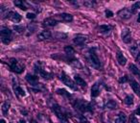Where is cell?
Returning a JSON list of instances; mask_svg holds the SVG:
<instances>
[{"label": "cell", "mask_w": 140, "mask_h": 123, "mask_svg": "<svg viewBox=\"0 0 140 123\" xmlns=\"http://www.w3.org/2000/svg\"><path fill=\"white\" fill-rule=\"evenodd\" d=\"M24 27L23 26H20V25H14L13 26V30H15L18 33H23L24 32Z\"/></svg>", "instance_id": "cell-31"}, {"label": "cell", "mask_w": 140, "mask_h": 123, "mask_svg": "<svg viewBox=\"0 0 140 123\" xmlns=\"http://www.w3.org/2000/svg\"><path fill=\"white\" fill-rule=\"evenodd\" d=\"M95 4V2L94 1H84L83 2V5L85 6V7H88V8H92L93 6Z\"/></svg>", "instance_id": "cell-32"}, {"label": "cell", "mask_w": 140, "mask_h": 123, "mask_svg": "<svg viewBox=\"0 0 140 123\" xmlns=\"http://www.w3.org/2000/svg\"><path fill=\"white\" fill-rule=\"evenodd\" d=\"M106 17L107 18H111V17H113V13L110 10H107L106 11Z\"/></svg>", "instance_id": "cell-38"}, {"label": "cell", "mask_w": 140, "mask_h": 123, "mask_svg": "<svg viewBox=\"0 0 140 123\" xmlns=\"http://www.w3.org/2000/svg\"><path fill=\"white\" fill-rule=\"evenodd\" d=\"M136 62L138 63V65H140V52H139V54L137 55V57H136Z\"/></svg>", "instance_id": "cell-40"}, {"label": "cell", "mask_w": 140, "mask_h": 123, "mask_svg": "<svg viewBox=\"0 0 140 123\" xmlns=\"http://www.w3.org/2000/svg\"><path fill=\"white\" fill-rule=\"evenodd\" d=\"M71 65L74 66H78V67H82V65L80 64V62L78 60H73V61L71 62Z\"/></svg>", "instance_id": "cell-35"}, {"label": "cell", "mask_w": 140, "mask_h": 123, "mask_svg": "<svg viewBox=\"0 0 140 123\" xmlns=\"http://www.w3.org/2000/svg\"><path fill=\"white\" fill-rule=\"evenodd\" d=\"M89 60L91 62L92 66H94V67H96V68H99L101 66V63H100V60H99V58L98 56L96 55V53L94 52V50H90L89 51Z\"/></svg>", "instance_id": "cell-6"}, {"label": "cell", "mask_w": 140, "mask_h": 123, "mask_svg": "<svg viewBox=\"0 0 140 123\" xmlns=\"http://www.w3.org/2000/svg\"><path fill=\"white\" fill-rule=\"evenodd\" d=\"M99 94H100V86L99 83H95L91 88V96L97 97Z\"/></svg>", "instance_id": "cell-15"}, {"label": "cell", "mask_w": 140, "mask_h": 123, "mask_svg": "<svg viewBox=\"0 0 140 123\" xmlns=\"http://www.w3.org/2000/svg\"><path fill=\"white\" fill-rule=\"evenodd\" d=\"M74 80H75V82L77 83V85H79V86L83 87V88H85V87H86V82H85L82 77H80L79 75H76L74 77Z\"/></svg>", "instance_id": "cell-19"}, {"label": "cell", "mask_w": 140, "mask_h": 123, "mask_svg": "<svg viewBox=\"0 0 140 123\" xmlns=\"http://www.w3.org/2000/svg\"><path fill=\"white\" fill-rule=\"evenodd\" d=\"M121 38L122 40L125 43H130L131 41V31L128 28H124L121 33Z\"/></svg>", "instance_id": "cell-7"}, {"label": "cell", "mask_w": 140, "mask_h": 123, "mask_svg": "<svg viewBox=\"0 0 140 123\" xmlns=\"http://www.w3.org/2000/svg\"><path fill=\"white\" fill-rule=\"evenodd\" d=\"M59 17L61 18V20L66 22H71L73 20V16L70 14V13H62L61 14H59Z\"/></svg>", "instance_id": "cell-18"}, {"label": "cell", "mask_w": 140, "mask_h": 123, "mask_svg": "<svg viewBox=\"0 0 140 123\" xmlns=\"http://www.w3.org/2000/svg\"><path fill=\"white\" fill-rule=\"evenodd\" d=\"M124 102H125L127 105H132V104H133V97L131 96V95H128V96H126Z\"/></svg>", "instance_id": "cell-29"}, {"label": "cell", "mask_w": 140, "mask_h": 123, "mask_svg": "<svg viewBox=\"0 0 140 123\" xmlns=\"http://www.w3.org/2000/svg\"><path fill=\"white\" fill-rule=\"evenodd\" d=\"M116 107H117V103L114 100H109L106 104V108L109 110H114V109H116Z\"/></svg>", "instance_id": "cell-21"}, {"label": "cell", "mask_w": 140, "mask_h": 123, "mask_svg": "<svg viewBox=\"0 0 140 123\" xmlns=\"http://www.w3.org/2000/svg\"><path fill=\"white\" fill-rule=\"evenodd\" d=\"M60 79H61V81L62 82V83L64 84L65 86H67V87H69L70 88H72V89H77V87L75 86V83L72 81V80L70 79L69 77L67 76V75L64 73V72H62L61 75V77H60Z\"/></svg>", "instance_id": "cell-5"}, {"label": "cell", "mask_w": 140, "mask_h": 123, "mask_svg": "<svg viewBox=\"0 0 140 123\" xmlns=\"http://www.w3.org/2000/svg\"><path fill=\"white\" fill-rule=\"evenodd\" d=\"M137 22L140 23V13H138V18H137Z\"/></svg>", "instance_id": "cell-42"}, {"label": "cell", "mask_w": 140, "mask_h": 123, "mask_svg": "<svg viewBox=\"0 0 140 123\" xmlns=\"http://www.w3.org/2000/svg\"><path fill=\"white\" fill-rule=\"evenodd\" d=\"M128 81H129V77H128L127 75H125L124 77H122L121 79L119 80L120 83H126V82H128Z\"/></svg>", "instance_id": "cell-36"}, {"label": "cell", "mask_w": 140, "mask_h": 123, "mask_svg": "<svg viewBox=\"0 0 140 123\" xmlns=\"http://www.w3.org/2000/svg\"><path fill=\"white\" fill-rule=\"evenodd\" d=\"M136 114H137V115H140V107H138V108H137V109H136Z\"/></svg>", "instance_id": "cell-41"}, {"label": "cell", "mask_w": 140, "mask_h": 123, "mask_svg": "<svg viewBox=\"0 0 140 123\" xmlns=\"http://www.w3.org/2000/svg\"><path fill=\"white\" fill-rule=\"evenodd\" d=\"M13 89H14V91L16 92L18 94L21 95V96H25V95H26V93H25V91H24V89H23L22 88H20L19 86H18L16 84H14V82H13Z\"/></svg>", "instance_id": "cell-20"}, {"label": "cell", "mask_w": 140, "mask_h": 123, "mask_svg": "<svg viewBox=\"0 0 140 123\" xmlns=\"http://www.w3.org/2000/svg\"><path fill=\"white\" fill-rule=\"evenodd\" d=\"M0 13H1V16H2V18H8V16H9L10 12L7 8L1 7V8H0Z\"/></svg>", "instance_id": "cell-25"}, {"label": "cell", "mask_w": 140, "mask_h": 123, "mask_svg": "<svg viewBox=\"0 0 140 123\" xmlns=\"http://www.w3.org/2000/svg\"><path fill=\"white\" fill-rule=\"evenodd\" d=\"M58 22H59V21H58L57 19H55V18H45V19L43 20V25H44V26L52 27V26H55V25H57Z\"/></svg>", "instance_id": "cell-14"}, {"label": "cell", "mask_w": 140, "mask_h": 123, "mask_svg": "<svg viewBox=\"0 0 140 123\" xmlns=\"http://www.w3.org/2000/svg\"><path fill=\"white\" fill-rule=\"evenodd\" d=\"M9 66L11 70L15 72V73H21L22 71L24 70V66H19L18 64V61L15 59H11L9 62Z\"/></svg>", "instance_id": "cell-4"}, {"label": "cell", "mask_w": 140, "mask_h": 123, "mask_svg": "<svg viewBox=\"0 0 140 123\" xmlns=\"http://www.w3.org/2000/svg\"><path fill=\"white\" fill-rule=\"evenodd\" d=\"M130 123H139L138 122V119L136 118L135 116H131V119H130Z\"/></svg>", "instance_id": "cell-39"}, {"label": "cell", "mask_w": 140, "mask_h": 123, "mask_svg": "<svg viewBox=\"0 0 140 123\" xmlns=\"http://www.w3.org/2000/svg\"><path fill=\"white\" fill-rule=\"evenodd\" d=\"M129 69H130V70H131L134 75L140 77V69H138V68L136 67V66H134L133 64H131V65L129 66Z\"/></svg>", "instance_id": "cell-22"}, {"label": "cell", "mask_w": 140, "mask_h": 123, "mask_svg": "<svg viewBox=\"0 0 140 123\" xmlns=\"http://www.w3.org/2000/svg\"><path fill=\"white\" fill-rule=\"evenodd\" d=\"M51 37H52V34H51V32L50 31H42L41 33H40L39 35H38V39L40 40H49V39H51Z\"/></svg>", "instance_id": "cell-12"}, {"label": "cell", "mask_w": 140, "mask_h": 123, "mask_svg": "<svg viewBox=\"0 0 140 123\" xmlns=\"http://www.w3.org/2000/svg\"><path fill=\"white\" fill-rule=\"evenodd\" d=\"M64 51L68 56H73L75 54V50L71 46H65L64 47Z\"/></svg>", "instance_id": "cell-27"}, {"label": "cell", "mask_w": 140, "mask_h": 123, "mask_svg": "<svg viewBox=\"0 0 140 123\" xmlns=\"http://www.w3.org/2000/svg\"><path fill=\"white\" fill-rule=\"evenodd\" d=\"M8 18L12 19L13 22L18 23V22H20L22 18H21V16H20L18 13H16V12H10L9 16H8Z\"/></svg>", "instance_id": "cell-11"}, {"label": "cell", "mask_w": 140, "mask_h": 123, "mask_svg": "<svg viewBox=\"0 0 140 123\" xmlns=\"http://www.w3.org/2000/svg\"><path fill=\"white\" fill-rule=\"evenodd\" d=\"M79 119L81 123H89V121L88 120V118L84 116V115H82V114H80L79 115Z\"/></svg>", "instance_id": "cell-34"}, {"label": "cell", "mask_w": 140, "mask_h": 123, "mask_svg": "<svg viewBox=\"0 0 140 123\" xmlns=\"http://www.w3.org/2000/svg\"><path fill=\"white\" fill-rule=\"evenodd\" d=\"M18 123H26V122H25V120L21 119V120H19V122H18Z\"/></svg>", "instance_id": "cell-43"}, {"label": "cell", "mask_w": 140, "mask_h": 123, "mask_svg": "<svg viewBox=\"0 0 140 123\" xmlns=\"http://www.w3.org/2000/svg\"><path fill=\"white\" fill-rule=\"evenodd\" d=\"M52 110L54 112V114L57 115V117L59 118V120L61 121V123H68V120L66 118V116L64 115V114L62 113L61 108L57 104H54L52 106Z\"/></svg>", "instance_id": "cell-3"}, {"label": "cell", "mask_w": 140, "mask_h": 123, "mask_svg": "<svg viewBox=\"0 0 140 123\" xmlns=\"http://www.w3.org/2000/svg\"><path fill=\"white\" fill-rule=\"evenodd\" d=\"M13 4H14V6L20 8L23 11H26L28 9V6H27V3L25 1H22V0H14L13 1Z\"/></svg>", "instance_id": "cell-16"}, {"label": "cell", "mask_w": 140, "mask_h": 123, "mask_svg": "<svg viewBox=\"0 0 140 123\" xmlns=\"http://www.w3.org/2000/svg\"><path fill=\"white\" fill-rule=\"evenodd\" d=\"M27 18H29V19H34L36 18V13H27Z\"/></svg>", "instance_id": "cell-37"}, {"label": "cell", "mask_w": 140, "mask_h": 123, "mask_svg": "<svg viewBox=\"0 0 140 123\" xmlns=\"http://www.w3.org/2000/svg\"><path fill=\"white\" fill-rule=\"evenodd\" d=\"M99 29H100L101 33H104V34H110V30H111L110 26H109V25H101L99 27Z\"/></svg>", "instance_id": "cell-24"}, {"label": "cell", "mask_w": 140, "mask_h": 123, "mask_svg": "<svg viewBox=\"0 0 140 123\" xmlns=\"http://www.w3.org/2000/svg\"><path fill=\"white\" fill-rule=\"evenodd\" d=\"M130 51H131V53L132 54V56H136V57H137V55L139 54V50H138V47H137L136 45L131 46V48H130Z\"/></svg>", "instance_id": "cell-28"}, {"label": "cell", "mask_w": 140, "mask_h": 123, "mask_svg": "<svg viewBox=\"0 0 140 123\" xmlns=\"http://www.w3.org/2000/svg\"><path fill=\"white\" fill-rule=\"evenodd\" d=\"M74 107L76 108V110L80 111L82 113H86V112H92V107L91 105L88 103V102L83 101L82 99H78L76 100L74 104Z\"/></svg>", "instance_id": "cell-1"}, {"label": "cell", "mask_w": 140, "mask_h": 123, "mask_svg": "<svg viewBox=\"0 0 140 123\" xmlns=\"http://www.w3.org/2000/svg\"><path fill=\"white\" fill-rule=\"evenodd\" d=\"M9 109H10V103L8 101L4 102V103L2 104V113L4 114H8Z\"/></svg>", "instance_id": "cell-26"}, {"label": "cell", "mask_w": 140, "mask_h": 123, "mask_svg": "<svg viewBox=\"0 0 140 123\" xmlns=\"http://www.w3.org/2000/svg\"><path fill=\"white\" fill-rule=\"evenodd\" d=\"M0 35H1V40L5 44H9L11 41V35L12 31L7 27H1L0 29Z\"/></svg>", "instance_id": "cell-2"}, {"label": "cell", "mask_w": 140, "mask_h": 123, "mask_svg": "<svg viewBox=\"0 0 140 123\" xmlns=\"http://www.w3.org/2000/svg\"><path fill=\"white\" fill-rule=\"evenodd\" d=\"M130 84H131V88L133 89V91L135 92L136 94L140 95V85L139 84L133 79L130 80Z\"/></svg>", "instance_id": "cell-13"}, {"label": "cell", "mask_w": 140, "mask_h": 123, "mask_svg": "<svg viewBox=\"0 0 140 123\" xmlns=\"http://www.w3.org/2000/svg\"><path fill=\"white\" fill-rule=\"evenodd\" d=\"M137 9H140V1H137V2H135L134 4L131 6V12H132V13H135V11Z\"/></svg>", "instance_id": "cell-30"}, {"label": "cell", "mask_w": 140, "mask_h": 123, "mask_svg": "<svg viewBox=\"0 0 140 123\" xmlns=\"http://www.w3.org/2000/svg\"><path fill=\"white\" fill-rule=\"evenodd\" d=\"M57 92L59 93V94H62V95H66L67 97H70L71 96V94L70 93H68V92L66 91L65 89H58Z\"/></svg>", "instance_id": "cell-33"}, {"label": "cell", "mask_w": 140, "mask_h": 123, "mask_svg": "<svg viewBox=\"0 0 140 123\" xmlns=\"http://www.w3.org/2000/svg\"><path fill=\"white\" fill-rule=\"evenodd\" d=\"M0 123H6V121H5L4 119H1V120H0Z\"/></svg>", "instance_id": "cell-44"}, {"label": "cell", "mask_w": 140, "mask_h": 123, "mask_svg": "<svg viewBox=\"0 0 140 123\" xmlns=\"http://www.w3.org/2000/svg\"><path fill=\"white\" fill-rule=\"evenodd\" d=\"M126 119H127V116L124 113H120L118 114V117L115 120V123H126Z\"/></svg>", "instance_id": "cell-23"}, {"label": "cell", "mask_w": 140, "mask_h": 123, "mask_svg": "<svg viewBox=\"0 0 140 123\" xmlns=\"http://www.w3.org/2000/svg\"><path fill=\"white\" fill-rule=\"evenodd\" d=\"M26 80L28 83H30L34 88H35L36 86L39 84V78L37 77V76H35V75H31V74H27L26 75Z\"/></svg>", "instance_id": "cell-9"}, {"label": "cell", "mask_w": 140, "mask_h": 123, "mask_svg": "<svg viewBox=\"0 0 140 123\" xmlns=\"http://www.w3.org/2000/svg\"><path fill=\"white\" fill-rule=\"evenodd\" d=\"M86 40H88V38H86L85 36H83V35H77L74 38L73 41H74V43L77 44V45H83V43H85Z\"/></svg>", "instance_id": "cell-10"}, {"label": "cell", "mask_w": 140, "mask_h": 123, "mask_svg": "<svg viewBox=\"0 0 140 123\" xmlns=\"http://www.w3.org/2000/svg\"><path fill=\"white\" fill-rule=\"evenodd\" d=\"M116 59H117V62H118V64L120 66H125L126 63H127V59L125 58V56L121 52H117V54H116Z\"/></svg>", "instance_id": "cell-17"}, {"label": "cell", "mask_w": 140, "mask_h": 123, "mask_svg": "<svg viewBox=\"0 0 140 123\" xmlns=\"http://www.w3.org/2000/svg\"><path fill=\"white\" fill-rule=\"evenodd\" d=\"M131 14H132V12H131V10H130L129 8H125V9L120 10L118 12V16L121 18H123V19H128V18H130L131 17Z\"/></svg>", "instance_id": "cell-8"}]
</instances>
